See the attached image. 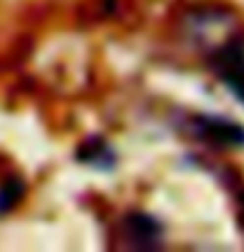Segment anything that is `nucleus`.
I'll use <instances>...</instances> for the list:
<instances>
[{"label": "nucleus", "instance_id": "1", "mask_svg": "<svg viewBox=\"0 0 244 252\" xmlns=\"http://www.w3.org/2000/svg\"><path fill=\"white\" fill-rule=\"evenodd\" d=\"M218 66L226 87H231L234 94L244 102V45H226L218 55Z\"/></svg>", "mask_w": 244, "mask_h": 252}, {"label": "nucleus", "instance_id": "2", "mask_svg": "<svg viewBox=\"0 0 244 252\" xmlns=\"http://www.w3.org/2000/svg\"><path fill=\"white\" fill-rule=\"evenodd\" d=\"M197 131L218 145H244V129L226 118H197Z\"/></svg>", "mask_w": 244, "mask_h": 252}]
</instances>
